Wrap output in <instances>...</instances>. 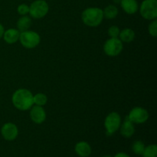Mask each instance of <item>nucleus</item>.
Listing matches in <instances>:
<instances>
[{
    "mask_svg": "<svg viewBox=\"0 0 157 157\" xmlns=\"http://www.w3.org/2000/svg\"><path fill=\"white\" fill-rule=\"evenodd\" d=\"M135 127L133 123H132L128 117H127L123 123L121 127V133L123 136L126 138H130L134 134Z\"/></svg>",
    "mask_w": 157,
    "mask_h": 157,
    "instance_id": "obj_11",
    "label": "nucleus"
},
{
    "mask_svg": "<svg viewBox=\"0 0 157 157\" xmlns=\"http://www.w3.org/2000/svg\"><path fill=\"white\" fill-rule=\"evenodd\" d=\"M103 157H111L110 156H108V155H107V156H104Z\"/></svg>",
    "mask_w": 157,
    "mask_h": 157,
    "instance_id": "obj_26",
    "label": "nucleus"
},
{
    "mask_svg": "<svg viewBox=\"0 0 157 157\" xmlns=\"http://www.w3.org/2000/svg\"><path fill=\"white\" fill-rule=\"evenodd\" d=\"M12 104L19 110H28L33 106V94L27 89H18L13 94Z\"/></svg>",
    "mask_w": 157,
    "mask_h": 157,
    "instance_id": "obj_1",
    "label": "nucleus"
},
{
    "mask_svg": "<svg viewBox=\"0 0 157 157\" xmlns=\"http://www.w3.org/2000/svg\"><path fill=\"white\" fill-rule=\"evenodd\" d=\"M144 149H145V144L141 140L135 141L132 146V150L133 153L136 155H142Z\"/></svg>",
    "mask_w": 157,
    "mask_h": 157,
    "instance_id": "obj_20",
    "label": "nucleus"
},
{
    "mask_svg": "<svg viewBox=\"0 0 157 157\" xmlns=\"http://www.w3.org/2000/svg\"><path fill=\"white\" fill-rule=\"evenodd\" d=\"M127 117L132 123L140 124L147 122L149 119V113L146 109L136 107L130 110Z\"/></svg>",
    "mask_w": 157,
    "mask_h": 157,
    "instance_id": "obj_8",
    "label": "nucleus"
},
{
    "mask_svg": "<svg viewBox=\"0 0 157 157\" xmlns=\"http://www.w3.org/2000/svg\"><path fill=\"white\" fill-rule=\"evenodd\" d=\"M1 133L5 140L8 141H12L16 139L18 136V127L12 123H6L2 127Z\"/></svg>",
    "mask_w": 157,
    "mask_h": 157,
    "instance_id": "obj_9",
    "label": "nucleus"
},
{
    "mask_svg": "<svg viewBox=\"0 0 157 157\" xmlns=\"http://www.w3.org/2000/svg\"><path fill=\"white\" fill-rule=\"evenodd\" d=\"M123 50V42L118 38H110L104 43V51L108 56H117Z\"/></svg>",
    "mask_w": 157,
    "mask_h": 157,
    "instance_id": "obj_7",
    "label": "nucleus"
},
{
    "mask_svg": "<svg viewBox=\"0 0 157 157\" xmlns=\"http://www.w3.org/2000/svg\"><path fill=\"white\" fill-rule=\"evenodd\" d=\"M48 98L45 94L42 93H38L33 96V104L37 106H44L47 103Z\"/></svg>",
    "mask_w": 157,
    "mask_h": 157,
    "instance_id": "obj_19",
    "label": "nucleus"
},
{
    "mask_svg": "<svg viewBox=\"0 0 157 157\" xmlns=\"http://www.w3.org/2000/svg\"><path fill=\"white\" fill-rule=\"evenodd\" d=\"M114 157H130V156L125 153H118L115 155Z\"/></svg>",
    "mask_w": 157,
    "mask_h": 157,
    "instance_id": "obj_24",
    "label": "nucleus"
},
{
    "mask_svg": "<svg viewBox=\"0 0 157 157\" xmlns=\"http://www.w3.org/2000/svg\"><path fill=\"white\" fill-rule=\"evenodd\" d=\"M30 111V117L34 123L37 124H41L45 121L46 119V113L41 106H34L31 107Z\"/></svg>",
    "mask_w": 157,
    "mask_h": 157,
    "instance_id": "obj_10",
    "label": "nucleus"
},
{
    "mask_svg": "<svg viewBox=\"0 0 157 157\" xmlns=\"http://www.w3.org/2000/svg\"><path fill=\"white\" fill-rule=\"evenodd\" d=\"M20 32L18 29H9L4 32L3 34V38L5 41L8 44H14L18 40H19Z\"/></svg>",
    "mask_w": 157,
    "mask_h": 157,
    "instance_id": "obj_14",
    "label": "nucleus"
},
{
    "mask_svg": "<svg viewBox=\"0 0 157 157\" xmlns=\"http://www.w3.org/2000/svg\"><path fill=\"white\" fill-rule=\"evenodd\" d=\"M19 41L25 48L31 49L39 44L41 38L37 32L27 30L20 33Z\"/></svg>",
    "mask_w": 157,
    "mask_h": 157,
    "instance_id": "obj_3",
    "label": "nucleus"
},
{
    "mask_svg": "<svg viewBox=\"0 0 157 157\" xmlns=\"http://www.w3.org/2000/svg\"><path fill=\"white\" fill-rule=\"evenodd\" d=\"M149 33L153 37H156L157 35V21L156 19L153 20L150 24L148 28Z\"/></svg>",
    "mask_w": 157,
    "mask_h": 157,
    "instance_id": "obj_21",
    "label": "nucleus"
},
{
    "mask_svg": "<svg viewBox=\"0 0 157 157\" xmlns=\"http://www.w3.org/2000/svg\"><path fill=\"white\" fill-rule=\"evenodd\" d=\"M143 157H157V147L155 144L145 147L142 153Z\"/></svg>",
    "mask_w": 157,
    "mask_h": 157,
    "instance_id": "obj_18",
    "label": "nucleus"
},
{
    "mask_svg": "<svg viewBox=\"0 0 157 157\" xmlns=\"http://www.w3.org/2000/svg\"><path fill=\"white\" fill-rule=\"evenodd\" d=\"M104 14L100 8H88L82 12L81 19L83 22L90 27H97L103 21Z\"/></svg>",
    "mask_w": 157,
    "mask_h": 157,
    "instance_id": "obj_2",
    "label": "nucleus"
},
{
    "mask_svg": "<svg viewBox=\"0 0 157 157\" xmlns=\"http://www.w3.org/2000/svg\"><path fill=\"white\" fill-rule=\"evenodd\" d=\"M31 25H32V19L30 17L27 16V15H22L17 22L18 30L21 32L29 30Z\"/></svg>",
    "mask_w": 157,
    "mask_h": 157,
    "instance_id": "obj_15",
    "label": "nucleus"
},
{
    "mask_svg": "<svg viewBox=\"0 0 157 157\" xmlns=\"http://www.w3.org/2000/svg\"><path fill=\"white\" fill-rule=\"evenodd\" d=\"M140 15L147 20H154L157 17L156 0H144L140 8Z\"/></svg>",
    "mask_w": 157,
    "mask_h": 157,
    "instance_id": "obj_4",
    "label": "nucleus"
},
{
    "mask_svg": "<svg viewBox=\"0 0 157 157\" xmlns=\"http://www.w3.org/2000/svg\"><path fill=\"white\" fill-rule=\"evenodd\" d=\"M120 29L116 25H113L109 29L108 34L111 38H118L120 34Z\"/></svg>",
    "mask_w": 157,
    "mask_h": 157,
    "instance_id": "obj_22",
    "label": "nucleus"
},
{
    "mask_svg": "<svg viewBox=\"0 0 157 157\" xmlns=\"http://www.w3.org/2000/svg\"><path fill=\"white\" fill-rule=\"evenodd\" d=\"M17 11L19 15H26L29 13V6L26 4H21L18 6Z\"/></svg>",
    "mask_w": 157,
    "mask_h": 157,
    "instance_id": "obj_23",
    "label": "nucleus"
},
{
    "mask_svg": "<svg viewBox=\"0 0 157 157\" xmlns=\"http://www.w3.org/2000/svg\"><path fill=\"white\" fill-rule=\"evenodd\" d=\"M75 150L77 154L81 157H87L91 153V147L90 144L84 141L78 143L75 145Z\"/></svg>",
    "mask_w": 157,
    "mask_h": 157,
    "instance_id": "obj_12",
    "label": "nucleus"
},
{
    "mask_svg": "<svg viewBox=\"0 0 157 157\" xmlns=\"http://www.w3.org/2000/svg\"><path fill=\"white\" fill-rule=\"evenodd\" d=\"M121 124V116L117 112H112L108 114L104 121V127L107 136H111L119 130Z\"/></svg>",
    "mask_w": 157,
    "mask_h": 157,
    "instance_id": "obj_6",
    "label": "nucleus"
},
{
    "mask_svg": "<svg viewBox=\"0 0 157 157\" xmlns=\"http://www.w3.org/2000/svg\"><path fill=\"white\" fill-rule=\"evenodd\" d=\"M4 27L2 26V25L0 24V38L3 36V34H4Z\"/></svg>",
    "mask_w": 157,
    "mask_h": 157,
    "instance_id": "obj_25",
    "label": "nucleus"
},
{
    "mask_svg": "<svg viewBox=\"0 0 157 157\" xmlns=\"http://www.w3.org/2000/svg\"><path fill=\"white\" fill-rule=\"evenodd\" d=\"M121 5L124 12L129 15L136 13L139 8L136 0H121Z\"/></svg>",
    "mask_w": 157,
    "mask_h": 157,
    "instance_id": "obj_13",
    "label": "nucleus"
},
{
    "mask_svg": "<svg viewBox=\"0 0 157 157\" xmlns=\"http://www.w3.org/2000/svg\"><path fill=\"white\" fill-rule=\"evenodd\" d=\"M48 10V5L44 0H36L29 6V14L32 18L36 19L45 16Z\"/></svg>",
    "mask_w": 157,
    "mask_h": 157,
    "instance_id": "obj_5",
    "label": "nucleus"
},
{
    "mask_svg": "<svg viewBox=\"0 0 157 157\" xmlns=\"http://www.w3.org/2000/svg\"><path fill=\"white\" fill-rule=\"evenodd\" d=\"M103 14H104V17L108 19H113L115 18L118 15V9L113 5H110V6H107L103 10Z\"/></svg>",
    "mask_w": 157,
    "mask_h": 157,
    "instance_id": "obj_17",
    "label": "nucleus"
},
{
    "mask_svg": "<svg viewBox=\"0 0 157 157\" xmlns=\"http://www.w3.org/2000/svg\"><path fill=\"white\" fill-rule=\"evenodd\" d=\"M119 39L122 42L130 43L133 41L135 38V33L132 29H124L119 34Z\"/></svg>",
    "mask_w": 157,
    "mask_h": 157,
    "instance_id": "obj_16",
    "label": "nucleus"
}]
</instances>
